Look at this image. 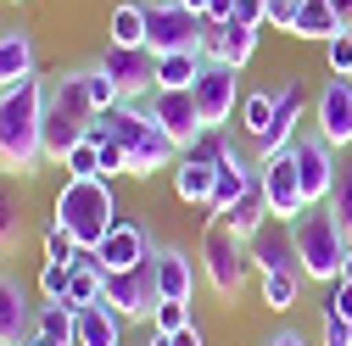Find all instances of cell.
I'll return each mask as SVG.
<instances>
[{
    "label": "cell",
    "instance_id": "cell-12",
    "mask_svg": "<svg viewBox=\"0 0 352 346\" xmlns=\"http://www.w3.org/2000/svg\"><path fill=\"white\" fill-rule=\"evenodd\" d=\"M246 251H252V268H257V274H302L296 224H291V218H269V224L246 240Z\"/></svg>",
    "mask_w": 352,
    "mask_h": 346
},
{
    "label": "cell",
    "instance_id": "cell-47",
    "mask_svg": "<svg viewBox=\"0 0 352 346\" xmlns=\"http://www.w3.org/2000/svg\"><path fill=\"white\" fill-rule=\"evenodd\" d=\"M336 6V17H341V28H352V0H330Z\"/></svg>",
    "mask_w": 352,
    "mask_h": 346
},
{
    "label": "cell",
    "instance_id": "cell-43",
    "mask_svg": "<svg viewBox=\"0 0 352 346\" xmlns=\"http://www.w3.org/2000/svg\"><path fill=\"white\" fill-rule=\"evenodd\" d=\"M324 313H341V319H352V285H346V279H336V285H330Z\"/></svg>",
    "mask_w": 352,
    "mask_h": 346
},
{
    "label": "cell",
    "instance_id": "cell-15",
    "mask_svg": "<svg viewBox=\"0 0 352 346\" xmlns=\"http://www.w3.org/2000/svg\"><path fill=\"white\" fill-rule=\"evenodd\" d=\"M252 51H257V28H241V23H207V17H201V56H207V62L246 67Z\"/></svg>",
    "mask_w": 352,
    "mask_h": 346
},
{
    "label": "cell",
    "instance_id": "cell-33",
    "mask_svg": "<svg viewBox=\"0 0 352 346\" xmlns=\"http://www.w3.org/2000/svg\"><path fill=\"white\" fill-rule=\"evenodd\" d=\"M62 168H67V179H101V146H96V140H84V146H73Z\"/></svg>",
    "mask_w": 352,
    "mask_h": 346
},
{
    "label": "cell",
    "instance_id": "cell-29",
    "mask_svg": "<svg viewBox=\"0 0 352 346\" xmlns=\"http://www.w3.org/2000/svg\"><path fill=\"white\" fill-rule=\"evenodd\" d=\"M73 330H78V313L67 301H39V319H34V335H51L62 346H73Z\"/></svg>",
    "mask_w": 352,
    "mask_h": 346
},
{
    "label": "cell",
    "instance_id": "cell-26",
    "mask_svg": "<svg viewBox=\"0 0 352 346\" xmlns=\"http://www.w3.org/2000/svg\"><path fill=\"white\" fill-rule=\"evenodd\" d=\"M201 73H207L201 51H168V56H157V90H190Z\"/></svg>",
    "mask_w": 352,
    "mask_h": 346
},
{
    "label": "cell",
    "instance_id": "cell-7",
    "mask_svg": "<svg viewBox=\"0 0 352 346\" xmlns=\"http://www.w3.org/2000/svg\"><path fill=\"white\" fill-rule=\"evenodd\" d=\"M107 308L129 324V319H157V301H162V290H157V263L146 257L140 268H129V274H107Z\"/></svg>",
    "mask_w": 352,
    "mask_h": 346
},
{
    "label": "cell",
    "instance_id": "cell-17",
    "mask_svg": "<svg viewBox=\"0 0 352 346\" xmlns=\"http://www.w3.org/2000/svg\"><path fill=\"white\" fill-rule=\"evenodd\" d=\"M146 257H151V240H146L140 224H118V229L96 246V263H101L107 274H129V268H140Z\"/></svg>",
    "mask_w": 352,
    "mask_h": 346
},
{
    "label": "cell",
    "instance_id": "cell-9",
    "mask_svg": "<svg viewBox=\"0 0 352 346\" xmlns=\"http://www.w3.org/2000/svg\"><path fill=\"white\" fill-rule=\"evenodd\" d=\"M146 112H151V123H157L179 151L207 135L201 106H196V90H151V95H146Z\"/></svg>",
    "mask_w": 352,
    "mask_h": 346
},
{
    "label": "cell",
    "instance_id": "cell-53",
    "mask_svg": "<svg viewBox=\"0 0 352 346\" xmlns=\"http://www.w3.org/2000/svg\"><path fill=\"white\" fill-rule=\"evenodd\" d=\"M346 78H352V73H346Z\"/></svg>",
    "mask_w": 352,
    "mask_h": 346
},
{
    "label": "cell",
    "instance_id": "cell-4",
    "mask_svg": "<svg viewBox=\"0 0 352 346\" xmlns=\"http://www.w3.org/2000/svg\"><path fill=\"white\" fill-rule=\"evenodd\" d=\"M346 251H352V240H346V229L336 224L330 201H324V207H307L302 218H296V257H302V274H307V279L336 285Z\"/></svg>",
    "mask_w": 352,
    "mask_h": 346
},
{
    "label": "cell",
    "instance_id": "cell-13",
    "mask_svg": "<svg viewBox=\"0 0 352 346\" xmlns=\"http://www.w3.org/2000/svg\"><path fill=\"white\" fill-rule=\"evenodd\" d=\"M257 179H263V196H269V212L274 218H302L307 212V196H302V179H296V157H269V162H257Z\"/></svg>",
    "mask_w": 352,
    "mask_h": 346
},
{
    "label": "cell",
    "instance_id": "cell-1",
    "mask_svg": "<svg viewBox=\"0 0 352 346\" xmlns=\"http://www.w3.org/2000/svg\"><path fill=\"white\" fill-rule=\"evenodd\" d=\"M45 95L51 78H23L12 90H0V173H39L45 168Z\"/></svg>",
    "mask_w": 352,
    "mask_h": 346
},
{
    "label": "cell",
    "instance_id": "cell-38",
    "mask_svg": "<svg viewBox=\"0 0 352 346\" xmlns=\"http://www.w3.org/2000/svg\"><path fill=\"white\" fill-rule=\"evenodd\" d=\"M157 335H179L185 324H190V301H157Z\"/></svg>",
    "mask_w": 352,
    "mask_h": 346
},
{
    "label": "cell",
    "instance_id": "cell-45",
    "mask_svg": "<svg viewBox=\"0 0 352 346\" xmlns=\"http://www.w3.org/2000/svg\"><path fill=\"white\" fill-rule=\"evenodd\" d=\"M168 346H207V330L201 324H185L179 335H168Z\"/></svg>",
    "mask_w": 352,
    "mask_h": 346
},
{
    "label": "cell",
    "instance_id": "cell-27",
    "mask_svg": "<svg viewBox=\"0 0 352 346\" xmlns=\"http://www.w3.org/2000/svg\"><path fill=\"white\" fill-rule=\"evenodd\" d=\"M291 34H296V39H336V34H341V17H336L330 0H302Z\"/></svg>",
    "mask_w": 352,
    "mask_h": 346
},
{
    "label": "cell",
    "instance_id": "cell-35",
    "mask_svg": "<svg viewBox=\"0 0 352 346\" xmlns=\"http://www.w3.org/2000/svg\"><path fill=\"white\" fill-rule=\"evenodd\" d=\"M67 279H73V263H45L39 268V296L45 301H67Z\"/></svg>",
    "mask_w": 352,
    "mask_h": 346
},
{
    "label": "cell",
    "instance_id": "cell-2",
    "mask_svg": "<svg viewBox=\"0 0 352 346\" xmlns=\"http://www.w3.org/2000/svg\"><path fill=\"white\" fill-rule=\"evenodd\" d=\"M118 190H112V179H67L62 190H56V212H51V224H62L73 240H78V251H96L123 218H118Z\"/></svg>",
    "mask_w": 352,
    "mask_h": 346
},
{
    "label": "cell",
    "instance_id": "cell-16",
    "mask_svg": "<svg viewBox=\"0 0 352 346\" xmlns=\"http://www.w3.org/2000/svg\"><path fill=\"white\" fill-rule=\"evenodd\" d=\"M302 112H307V95H302V84L291 78L285 90H274V135L257 146L263 162H269V157H285V151L296 146V123H302Z\"/></svg>",
    "mask_w": 352,
    "mask_h": 346
},
{
    "label": "cell",
    "instance_id": "cell-52",
    "mask_svg": "<svg viewBox=\"0 0 352 346\" xmlns=\"http://www.w3.org/2000/svg\"><path fill=\"white\" fill-rule=\"evenodd\" d=\"M6 6H23V0H6Z\"/></svg>",
    "mask_w": 352,
    "mask_h": 346
},
{
    "label": "cell",
    "instance_id": "cell-41",
    "mask_svg": "<svg viewBox=\"0 0 352 346\" xmlns=\"http://www.w3.org/2000/svg\"><path fill=\"white\" fill-rule=\"evenodd\" d=\"M269 6V28H285L291 34V23H296V12H302V0H263Z\"/></svg>",
    "mask_w": 352,
    "mask_h": 346
},
{
    "label": "cell",
    "instance_id": "cell-48",
    "mask_svg": "<svg viewBox=\"0 0 352 346\" xmlns=\"http://www.w3.org/2000/svg\"><path fill=\"white\" fill-rule=\"evenodd\" d=\"M23 346H62V341H51V335H28Z\"/></svg>",
    "mask_w": 352,
    "mask_h": 346
},
{
    "label": "cell",
    "instance_id": "cell-19",
    "mask_svg": "<svg viewBox=\"0 0 352 346\" xmlns=\"http://www.w3.org/2000/svg\"><path fill=\"white\" fill-rule=\"evenodd\" d=\"M151 263H157V290H162V301H190V296H196V263H190L179 246L151 251Z\"/></svg>",
    "mask_w": 352,
    "mask_h": 346
},
{
    "label": "cell",
    "instance_id": "cell-49",
    "mask_svg": "<svg viewBox=\"0 0 352 346\" xmlns=\"http://www.w3.org/2000/svg\"><path fill=\"white\" fill-rule=\"evenodd\" d=\"M179 6H185V12H196V17H201V12H207V0H179Z\"/></svg>",
    "mask_w": 352,
    "mask_h": 346
},
{
    "label": "cell",
    "instance_id": "cell-39",
    "mask_svg": "<svg viewBox=\"0 0 352 346\" xmlns=\"http://www.w3.org/2000/svg\"><path fill=\"white\" fill-rule=\"evenodd\" d=\"M118 173H129V151L118 140H101V179H118Z\"/></svg>",
    "mask_w": 352,
    "mask_h": 346
},
{
    "label": "cell",
    "instance_id": "cell-21",
    "mask_svg": "<svg viewBox=\"0 0 352 346\" xmlns=\"http://www.w3.org/2000/svg\"><path fill=\"white\" fill-rule=\"evenodd\" d=\"M212 185H218V168H212V162H196V157H179V162H173V196H179L185 207H201V218H207Z\"/></svg>",
    "mask_w": 352,
    "mask_h": 346
},
{
    "label": "cell",
    "instance_id": "cell-36",
    "mask_svg": "<svg viewBox=\"0 0 352 346\" xmlns=\"http://www.w3.org/2000/svg\"><path fill=\"white\" fill-rule=\"evenodd\" d=\"M45 263H78V240H73L62 224L45 229Z\"/></svg>",
    "mask_w": 352,
    "mask_h": 346
},
{
    "label": "cell",
    "instance_id": "cell-51",
    "mask_svg": "<svg viewBox=\"0 0 352 346\" xmlns=\"http://www.w3.org/2000/svg\"><path fill=\"white\" fill-rule=\"evenodd\" d=\"M146 346H168V335H151V341H146Z\"/></svg>",
    "mask_w": 352,
    "mask_h": 346
},
{
    "label": "cell",
    "instance_id": "cell-6",
    "mask_svg": "<svg viewBox=\"0 0 352 346\" xmlns=\"http://www.w3.org/2000/svg\"><path fill=\"white\" fill-rule=\"evenodd\" d=\"M146 45L157 56L168 51H201V17L179 0H146Z\"/></svg>",
    "mask_w": 352,
    "mask_h": 346
},
{
    "label": "cell",
    "instance_id": "cell-24",
    "mask_svg": "<svg viewBox=\"0 0 352 346\" xmlns=\"http://www.w3.org/2000/svg\"><path fill=\"white\" fill-rule=\"evenodd\" d=\"M123 341V319L96 301V308H78V330H73V346H118Z\"/></svg>",
    "mask_w": 352,
    "mask_h": 346
},
{
    "label": "cell",
    "instance_id": "cell-20",
    "mask_svg": "<svg viewBox=\"0 0 352 346\" xmlns=\"http://www.w3.org/2000/svg\"><path fill=\"white\" fill-rule=\"evenodd\" d=\"M34 73H39L34 34L28 28H6V34H0V90H12V84L34 78Z\"/></svg>",
    "mask_w": 352,
    "mask_h": 346
},
{
    "label": "cell",
    "instance_id": "cell-46",
    "mask_svg": "<svg viewBox=\"0 0 352 346\" xmlns=\"http://www.w3.org/2000/svg\"><path fill=\"white\" fill-rule=\"evenodd\" d=\"M263 346H307L296 330H280V335H269V341H263Z\"/></svg>",
    "mask_w": 352,
    "mask_h": 346
},
{
    "label": "cell",
    "instance_id": "cell-37",
    "mask_svg": "<svg viewBox=\"0 0 352 346\" xmlns=\"http://www.w3.org/2000/svg\"><path fill=\"white\" fill-rule=\"evenodd\" d=\"M324 62H330V73H336V78H346V73H352V28H341L336 39H324Z\"/></svg>",
    "mask_w": 352,
    "mask_h": 346
},
{
    "label": "cell",
    "instance_id": "cell-31",
    "mask_svg": "<svg viewBox=\"0 0 352 346\" xmlns=\"http://www.w3.org/2000/svg\"><path fill=\"white\" fill-rule=\"evenodd\" d=\"M112 45H146V6L140 0L112 6Z\"/></svg>",
    "mask_w": 352,
    "mask_h": 346
},
{
    "label": "cell",
    "instance_id": "cell-10",
    "mask_svg": "<svg viewBox=\"0 0 352 346\" xmlns=\"http://www.w3.org/2000/svg\"><path fill=\"white\" fill-rule=\"evenodd\" d=\"M241 67H224V62H207V73L190 84L196 90V106H201V123L207 128H230V117L241 112Z\"/></svg>",
    "mask_w": 352,
    "mask_h": 346
},
{
    "label": "cell",
    "instance_id": "cell-30",
    "mask_svg": "<svg viewBox=\"0 0 352 346\" xmlns=\"http://www.w3.org/2000/svg\"><path fill=\"white\" fill-rule=\"evenodd\" d=\"M302 279H307V274H263V308L291 313L296 301H302Z\"/></svg>",
    "mask_w": 352,
    "mask_h": 346
},
{
    "label": "cell",
    "instance_id": "cell-23",
    "mask_svg": "<svg viewBox=\"0 0 352 346\" xmlns=\"http://www.w3.org/2000/svg\"><path fill=\"white\" fill-rule=\"evenodd\" d=\"M107 296V268L96 263V251H78V263H73V279H67V308H96V301Z\"/></svg>",
    "mask_w": 352,
    "mask_h": 346
},
{
    "label": "cell",
    "instance_id": "cell-32",
    "mask_svg": "<svg viewBox=\"0 0 352 346\" xmlns=\"http://www.w3.org/2000/svg\"><path fill=\"white\" fill-rule=\"evenodd\" d=\"M330 212H336V224L346 229V240H352V157L336 168V190H330Z\"/></svg>",
    "mask_w": 352,
    "mask_h": 346
},
{
    "label": "cell",
    "instance_id": "cell-18",
    "mask_svg": "<svg viewBox=\"0 0 352 346\" xmlns=\"http://www.w3.org/2000/svg\"><path fill=\"white\" fill-rule=\"evenodd\" d=\"M34 319H39V308H28L23 285L0 274V346H23L34 335Z\"/></svg>",
    "mask_w": 352,
    "mask_h": 346
},
{
    "label": "cell",
    "instance_id": "cell-5",
    "mask_svg": "<svg viewBox=\"0 0 352 346\" xmlns=\"http://www.w3.org/2000/svg\"><path fill=\"white\" fill-rule=\"evenodd\" d=\"M201 274H207V285L224 301H235L246 274H252V251H246V240L224 218H207V229H201Z\"/></svg>",
    "mask_w": 352,
    "mask_h": 346
},
{
    "label": "cell",
    "instance_id": "cell-50",
    "mask_svg": "<svg viewBox=\"0 0 352 346\" xmlns=\"http://www.w3.org/2000/svg\"><path fill=\"white\" fill-rule=\"evenodd\" d=\"M341 279H346V285H352V251H346V263H341Z\"/></svg>",
    "mask_w": 352,
    "mask_h": 346
},
{
    "label": "cell",
    "instance_id": "cell-8",
    "mask_svg": "<svg viewBox=\"0 0 352 346\" xmlns=\"http://www.w3.org/2000/svg\"><path fill=\"white\" fill-rule=\"evenodd\" d=\"M96 67L118 84L123 101H146L157 90V51L151 45H107Z\"/></svg>",
    "mask_w": 352,
    "mask_h": 346
},
{
    "label": "cell",
    "instance_id": "cell-25",
    "mask_svg": "<svg viewBox=\"0 0 352 346\" xmlns=\"http://www.w3.org/2000/svg\"><path fill=\"white\" fill-rule=\"evenodd\" d=\"M28 235V201L12 185V173H0V251H12Z\"/></svg>",
    "mask_w": 352,
    "mask_h": 346
},
{
    "label": "cell",
    "instance_id": "cell-44",
    "mask_svg": "<svg viewBox=\"0 0 352 346\" xmlns=\"http://www.w3.org/2000/svg\"><path fill=\"white\" fill-rule=\"evenodd\" d=\"M235 6H241V0H207V23H235Z\"/></svg>",
    "mask_w": 352,
    "mask_h": 346
},
{
    "label": "cell",
    "instance_id": "cell-14",
    "mask_svg": "<svg viewBox=\"0 0 352 346\" xmlns=\"http://www.w3.org/2000/svg\"><path fill=\"white\" fill-rule=\"evenodd\" d=\"M314 123H319V140H330L336 151H352V78L330 73V84L314 101Z\"/></svg>",
    "mask_w": 352,
    "mask_h": 346
},
{
    "label": "cell",
    "instance_id": "cell-28",
    "mask_svg": "<svg viewBox=\"0 0 352 346\" xmlns=\"http://www.w3.org/2000/svg\"><path fill=\"white\" fill-rule=\"evenodd\" d=\"M241 117H246V140L263 146V140L274 135V90H252L241 101Z\"/></svg>",
    "mask_w": 352,
    "mask_h": 346
},
{
    "label": "cell",
    "instance_id": "cell-40",
    "mask_svg": "<svg viewBox=\"0 0 352 346\" xmlns=\"http://www.w3.org/2000/svg\"><path fill=\"white\" fill-rule=\"evenodd\" d=\"M319 341H324V346H352V319H341V313H324V330H319Z\"/></svg>",
    "mask_w": 352,
    "mask_h": 346
},
{
    "label": "cell",
    "instance_id": "cell-34",
    "mask_svg": "<svg viewBox=\"0 0 352 346\" xmlns=\"http://www.w3.org/2000/svg\"><path fill=\"white\" fill-rule=\"evenodd\" d=\"M84 90H90V101H96V112H112L123 95H118V84L101 73V67H84Z\"/></svg>",
    "mask_w": 352,
    "mask_h": 346
},
{
    "label": "cell",
    "instance_id": "cell-3",
    "mask_svg": "<svg viewBox=\"0 0 352 346\" xmlns=\"http://www.w3.org/2000/svg\"><path fill=\"white\" fill-rule=\"evenodd\" d=\"M96 101L84 90V73H62L51 78V95H45V162H67L73 146L90 140V123H96Z\"/></svg>",
    "mask_w": 352,
    "mask_h": 346
},
{
    "label": "cell",
    "instance_id": "cell-42",
    "mask_svg": "<svg viewBox=\"0 0 352 346\" xmlns=\"http://www.w3.org/2000/svg\"><path fill=\"white\" fill-rule=\"evenodd\" d=\"M235 23H241V28H263V23H269V6H263V0H241V6H235Z\"/></svg>",
    "mask_w": 352,
    "mask_h": 346
},
{
    "label": "cell",
    "instance_id": "cell-11",
    "mask_svg": "<svg viewBox=\"0 0 352 346\" xmlns=\"http://www.w3.org/2000/svg\"><path fill=\"white\" fill-rule=\"evenodd\" d=\"M291 157H296V179H302L307 207H324L330 190H336V168H341V162H336V146L319 140V135H307V140L291 146Z\"/></svg>",
    "mask_w": 352,
    "mask_h": 346
},
{
    "label": "cell",
    "instance_id": "cell-22",
    "mask_svg": "<svg viewBox=\"0 0 352 346\" xmlns=\"http://www.w3.org/2000/svg\"><path fill=\"white\" fill-rule=\"evenodd\" d=\"M269 218H274V212H269V196H263V179L252 173V185H246V190H241V201L224 212V224H230L241 240H252V235H257L263 224H269Z\"/></svg>",
    "mask_w": 352,
    "mask_h": 346
}]
</instances>
